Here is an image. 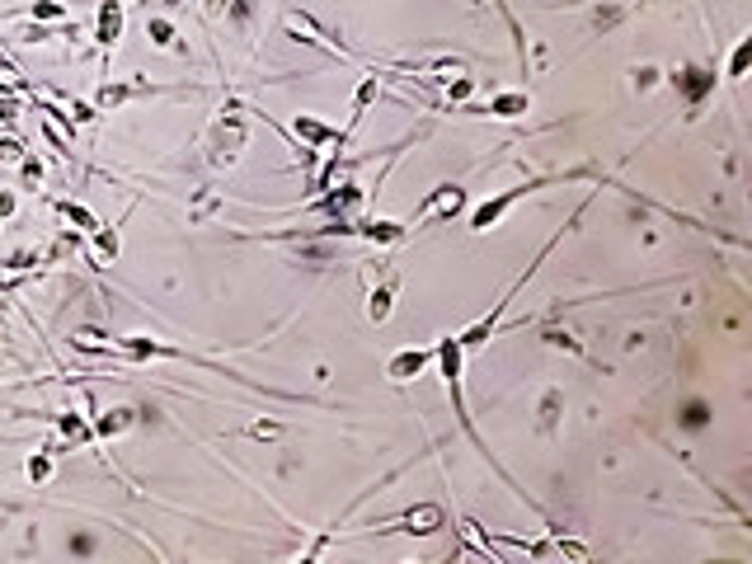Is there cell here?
I'll list each match as a JSON object with an SVG mask.
<instances>
[{"label":"cell","instance_id":"2","mask_svg":"<svg viewBox=\"0 0 752 564\" xmlns=\"http://www.w3.org/2000/svg\"><path fill=\"white\" fill-rule=\"evenodd\" d=\"M287 38L292 43H306V47H324V52H334V57H353L348 52V47H343L339 38H334V33L330 28H324L320 20H316V14H310V10H287Z\"/></svg>","mask_w":752,"mask_h":564},{"label":"cell","instance_id":"28","mask_svg":"<svg viewBox=\"0 0 752 564\" xmlns=\"http://www.w3.org/2000/svg\"><path fill=\"white\" fill-rule=\"evenodd\" d=\"M0 160H24V141L20 137H0Z\"/></svg>","mask_w":752,"mask_h":564},{"label":"cell","instance_id":"16","mask_svg":"<svg viewBox=\"0 0 752 564\" xmlns=\"http://www.w3.org/2000/svg\"><path fill=\"white\" fill-rule=\"evenodd\" d=\"M390 302H396V278H386L381 287H372V296H367V320L381 325L386 315H390Z\"/></svg>","mask_w":752,"mask_h":564},{"label":"cell","instance_id":"5","mask_svg":"<svg viewBox=\"0 0 752 564\" xmlns=\"http://www.w3.org/2000/svg\"><path fill=\"white\" fill-rule=\"evenodd\" d=\"M123 38V0H100V14H94V43L108 57Z\"/></svg>","mask_w":752,"mask_h":564},{"label":"cell","instance_id":"23","mask_svg":"<svg viewBox=\"0 0 752 564\" xmlns=\"http://www.w3.org/2000/svg\"><path fill=\"white\" fill-rule=\"evenodd\" d=\"M677 423H682V428H706V423H710V405H706V400H692V405L677 414Z\"/></svg>","mask_w":752,"mask_h":564},{"label":"cell","instance_id":"7","mask_svg":"<svg viewBox=\"0 0 752 564\" xmlns=\"http://www.w3.org/2000/svg\"><path fill=\"white\" fill-rule=\"evenodd\" d=\"M292 137L306 141V146H316V151H324V146H343L339 127L320 123V118H310V113H297V123H292Z\"/></svg>","mask_w":752,"mask_h":564},{"label":"cell","instance_id":"10","mask_svg":"<svg viewBox=\"0 0 752 564\" xmlns=\"http://www.w3.org/2000/svg\"><path fill=\"white\" fill-rule=\"evenodd\" d=\"M132 423H137V409H127V405H118V409H100V414H94V438H100V442H113V438H123Z\"/></svg>","mask_w":752,"mask_h":564},{"label":"cell","instance_id":"13","mask_svg":"<svg viewBox=\"0 0 752 564\" xmlns=\"http://www.w3.org/2000/svg\"><path fill=\"white\" fill-rule=\"evenodd\" d=\"M357 236L372 240V245H396V240L410 236V222H363V226H357Z\"/></svg>","mask_w":752,"mask_h":564},{"label":"cell","instance_id":"8","mask_svg":"<svg viewBox=\"0 0 752 564\" xmlns=\"http://www.w3.org/2000/svg\"><path fill=\"white\" fill-rule=\"evenodd\" d=\"M141 94H156V85H146V80H132V85H118V80H104L100 94H94V109L108 113V109H123L127 99H141Z\"/></svg>","mask_w":752,"mask_h":564},{"label":"cell","instance_id":"3","mask_svg":"<svg viewBox=\"0 0 752 564\" xmlns=\"http://www.w3.org/2000/svg\"><path fill=\"white\" fill-rule=\"evenodd\" d=\"M536 189H546V179H527V184H513V189H503V193H494V197H484V203L470 212V230H489V226H499L503 222V212H508L513 203H522L527 193H536Z\"/></svg>","mask_w":752,"mask_h":564},{"label":"cell","instance_id":"19","mask_svg":"<svg viewBox=\"0 0 752 564\" xmlns=\"http://www.w3.org/2000/svg\"><path fill=\"white\" fill-rule=\"evenodd\" d=\"M146 38H151V47H179V33H174V24L165 20V14H151V20H146Z\"/></svg>","mask_w":752,"mask_h":564},{"label":"cell","instance_id":"25","mask_svg":"<svg viewBox=\"0 0 752 564\" xmlns=\"http://www.w3.org/2000/svg\"><path fill=\"white\" fill-rule=\"evenodd\" d=\"M20 179H24V189H38V184H43V160H38V156H24V160H20Z\"/></svg>","mask_w":752,"mask_h":564},{"label":"cell","instance_id":"30","mask_svg":"<svg viewBox=\"0 0 752 564\" xmlns=\"http://www.w3.org/2000/svg\"><path fill=\"white\" fill-rule=\"evenodd\" d=\"M14 118H20V99L0 94V123H14Z\"/></svg>","mask_w":752,"mask_h":564},{"label":"cell","instance_id":"22","mask_svg":"<svg viewBox=\"0 0 752 564\" xmlns=\"http://www.w3.org/2000/svg\"><path fill=\"white\" fill-rule=\"evenodd\" d=\"M546 343H550V348H564V353H574V358H588V348L569 334V329H546Z\"/></svg>","mask_w":752,"mask_h":564},{"label":"cell","instance_id":"26","mask_svg":"<svg viewBox=\"0 0 752 564\" xmlns=\"http://www.w3.org/2000/svg\"><path fill=\"white\" fill-rule=\"evenodd\" d=\"M226 14H231V24L250 28V20H254V0H231V5H226Z\"/></svg>","mask_w":752,"mask_h":564},{"label":"cell","instance_id":"32","mask_svg":"<svg viewBox=\"0 0 752 564\" xmlns=\"http://www.w3.org/2000/svg\"><path fill=\"white\" fill-rule=\"evenodd\" d=\"M146 5H151V0H146Z\"/></svg>","mask_w":752,"mask_h":564},{"label":"cell","instance_id":"4","mask_svg":"<svg viewBox=\"0 0 752 564\" xmlns=\"http://www.w3.org/2000/svg\"><path fill=\"white\" fill-rule=\"evenodd\" d=\"M668 80H673V90L686 99V109H700V104H706V99L715 94V71H710V66H677V71L673 76H668Z\"/></svg>","mask_w":752,"mask_h":564},{"label":"cell","instance_id":"29","mask_svg":"<svg viewBox=\"0 0 752 564\" xmlns=\"http://www.w3.org/2000/svg\"><path fill=\"white\" fill-rule=\"evenodd\" d=\"M14 212H20V193H14V189H0V222H10Z\"/></svg>","mask_w":752,"mask_h":564},{"label":"cell","instance_id":"1","mask_svg":"<svg viewBox=\"0 0 752 564\" xmlns=\"http://www.w3.org/2000/svg\"><path fill=\"white\" fill-rule=\"evenodd\" d=\"M244 151V118L240 113H221L207 132V160L212 165H236Z\"/></svg>","mask_w":752,"mask_h":564},{"label":"cell","instance_id":"31","mask_svg":"<svg viewBox=\"0 0 752 564\" xmlns=\"http://www.w3.org/2000/svg\"><path fill=\"white\" fill-rule=\"evenodd\" d=\"M226 5H231V0H203V14H207V20H217V14H226Z\"/></svg>","mask_w":752,"mask_h":564},{"label":"cell","instance_id":"12","mask_svg":"<svg viewBox=\"0 0 752 564\" xmlns=\"http://www.w3.org/2000/svg\"><path fill=\"white\" fill-rule=\"evenodd\" d=\"M376 94H381V76L372 71V76H363V85L353 90V104H348V127H343L339 137H348V132H353L357 123H363V113H367V109L376 104Z\"/></svg>","mask_w":752,"mask_h":564},{"label":"cell","instance_id":"15","mask_svg":"<svg viewBox=\"0 0 752 564\" xmlns=\"http://www.w3.org/2000/svg\"><path fill=\"white\" fill-rule=\"evenodd\" d=\"M24 14H28L34 24H67V20H71L67 0H34V5H24Z\"/></svg>","mask_w":752,"mask_h":564},{"label":"cell","instance_id":"27","mask_svg":"<svg viewBox=\"0 0 752 564\" xmlns=\"http://www.w3.org/2000/svg\"><path fill=\"white\" fill-rule=\"evenodd\" d=\"M635 90H653V85H659V80H663V71H659V66H635Z\"/></svg>","mask_w":752,"mask_h":564},{"label":"cell","instance_id":"20","mask_svg":"<svg viewBox=\"0 0 752 564\" xmlns=\"http://www.w3.org/2000/svg\"><path fill=\"white\" fill-rule=\"evenodd\" d=\"M748 66H752V38H739V47H733V52H729L724 80H733V85H739V80L748 76Z\"/></svg>","mask_w":752,"mask_h":564},{"label":"cell","instance_id":"11","mask_svg":"<svg viewBox=\"0 0 752 564\" xmlns=\"http://www.w3.org/2000/svg\"><path fill=\"white\" fill-rule=\"evenodd\" d=\"M484 113H489V118H527V113H532V94L527 90H503V94H494L484 104Z\"/></svg>","mask_w":752,"mask_h":564},{"label":"cell","instance_id":"9","mask_svg":"<svg viewBox=\"0 0 752 564\" xmlns=\"http://www.w3.org/2000/svg\"><path fill=\"white\" fill-rule=\"evenodd\" d=\"M461 207H466V189L443 184V189H433V193H428V203L419 207V217H414V222H428V217H452V212H461Z\"/></svg>","mask_w":752,"mask_h":564},{"label":"cell","instance_id":"17","mask_svg":"<svg viewBox=\"0 0 752 564\" xmlns=\"http://www.w3.org/2000/svg\"><path fill=\"white\" fill-rule=\"evenodd\" d=\"M57 217H61V222H71L76 230H85V236H94V230L104 226L90 207H80V203H57Z\"/></svg>","mask_w":752,"mask_h":564},{"label":"cell","instance_id":"6","mask_svg":"<svg viewBox=\"0 0 752 564\" xmlns=\"http://www.w3.org/2000/svg\"><path fill=\"white\" fill-rule=\"evenodd\" d=\"M428 362H433V348H400V353L386 362V376L396 381V386H404V381H414Z\"/></svg>","mask_w":752,"mask_h":564},{"label":"cell","instance_id":"18","mask_svg":"<svg viewBox=\"0 0 752 564\" xmlns=\"http://www.w3.org/2000/svg\"><path fill=\"white\" fill-rule=\"evenodd\" d=\"M541 419H536V428H541V433H555V428H560V414H564V395L560 391H546L541 395Z\"/></svg>","mask_w":752,"mask_h":564},{"label":"cell","instance_id":"14","mask_svg":"<svg viewBox=\"0 0 752 564\" xmlns=\"http://www.w3.org/2000/svg\"><path fill=\"white\" fill-rule=\"evenodd\" d=\"M404 532H419V536H428V532H437V527H443V508L437 504H419V508H410L404 512Z\"/></svg>","mask_w":752,"mask_h":564},{"label":"cell","instance_id":"21","mask_svg":"<svg viewBox=\"0 0 752 564\" xmlns=\"http://www.w3.org/2000/svg\"><path fill=\"white\" fill-rule=\"evenodd\" d=\"M24 475L34 479V485H47V479H52V452H47V447H43V452H34V456L24 461Z\"/></svg>","mask_w":752,"mask_h":564},{"label":"cell","instance_id":"24","mask_svg":"<svg viewBox=\"0 0 752 564\" xmlns=\"http://www.w3.org/2000/svg\"><path fill=\"white\" fill-rule=\"evenodd\" d=\"M244 438L273 442V438H283V423H277V419H254V423H244Z\"/></svg>","mask_w":752,"mask_h":564}]
</instances>
